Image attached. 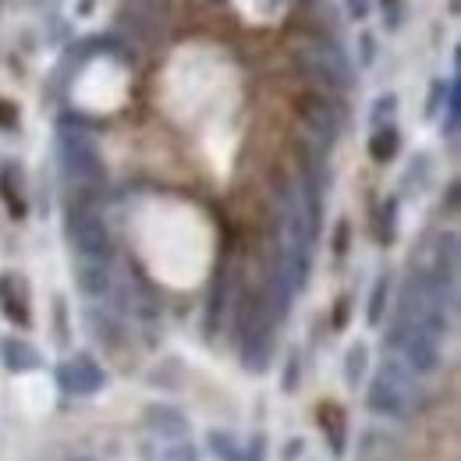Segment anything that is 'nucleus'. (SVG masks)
Wrapping results in <instances>:
<instances>
[{
    "label": "nucleus",
    "instance_id": "nucleus-1",
    "mask_svg": "<svg viewBox=\"0 0 461 461\" xmlns=\"http://www.w3.org/2000/svg\"><path fill=\"white\" fill-rule=\"evenodd\" d=\"M455 312H458V285H444L429 270H415L402 285L394 320L411 323V327H419L440 341L451 334Z\"/></svg>",
    "mask_w": 461,
    "mask_h": 461
},
{
    "label": "nucleus",
    "instance_id": "nucleus-2",
    "mask_svg": "<svg viewBox=\"0 0 461 461\" xmlns=\"http://www.w3.org/2000/svg\"><path fill=\"white\" fill-rule=\"evenodd\" d=\"M277 334V312L267 298V291L249 294L241 305V366L249 373H267L274 362V338Z\"/></svg>",
    "mask_w": 461,
    "mask_h": 461
},
{
    "label": "nucleus",
    "instance_id": "nucleus-3",
    "mask_svg": "<svg viewBox=\"0 0 461 461\" xmlns=\"http://www.w3.org/2000/svg\"><path fill=\"white\" fill-rule=\"evenodd\" d=\"M419 398V373H411L402 358H384L380 373L373 376L369 384V394L366 404L373 415H384V419H404Z\"/></svg>",
    "mask_w": 461,
    "mask_h": 461
},
{
    "label": "nucleus",
    "instance_id": "nucleus-4",
    "mask_svg": "<svg viewBox=\"0 0 461 461\" xmlns=\"http://www.w3.org/2000/svg\"><path fill=\"white\" fill-rule=\"evenodd\" d=\"M294 64L309 82H320L330 93H345L355 86V68L341 50V43L334 40H302L294 47Z\"/></svg>",
    "mask_w": 461,
    "mask_h": 461
},
{
    "label": "nucleus",
    "instance_id": "nucleus-5",
    "mask_svg": "<svg viewBox=\"0 0 461 461\" xmlns=\"http://www.w3.org/2000/svg\"><path fill=\"white\" fill-rule=\"evenodd\" d=\"M58 157H60L64 174H68L71 181H78V185H100V181L107 177L100 146H96V139L82 128V121H71V117L60 121Z\"/></svg>",
    "mask_w": 461,
    "mask_h": 461
},
{
    "label": "nucleus",
    "instance_id": "nucleus-6",
    "mask_svg": "<svg viewBox=\"0 0 461 461\" xmlns=\"http://www.w3.org/2000/svg\"><path fill=\"white\" fill-rule=\"evenodd\" d=\"M68 234H71V245L82 259H96V263H107L111 259V228L104 221V213L96 206H75L68 213Z\"/></svg>",
    "mask_w": 461,
    "mask_h": 461
},
{
    "label": "nucleus",
    "instance_id": "nucleus-7",
    "mask_svg": "<svg viewBox=\"0 0 461 461\" xmlns=\"http://www.w3.org/2000/svg\"><path fill=\"white\" fill-rule=\"evenodd\" d=\"M387 345H391V351L402 358L411 373H433L440 366V341L433 334L411 327V323L394 320V327L387 334Z\"/></svg>",
    "mask_w": 461,
    "mask_h": 461
},
{
    "label": "nucleus",
    "instance_id": "nucleus-8",
    "mask_svg": "<svg viewBox=\"0 0 461 461\" xmlns=\"http://www.w3.org/2000/svg\"><path fill=\"white\" fill-rule=\"evenodd\" d=\"M298 114L305 121L309 139H312L320 149H330V146L338 142L341 128H345V111H341V104L330 100V96H305V100L298 104Z\"/></svg>",
    "mask_w": 461,
    "mask_h": 461
},
{
    "label": "nucleus",
    "instance_id": "nucleus-9",
    "mask_svg": "<svg viewBox=\"0 0 461 461\" xmlns=\"http://www.w3.org/2000/svg\"><path fill=\"white\" fill-rule=\"evenodd\" d=\"M104 384H107L104 366L86 351L71 355L68 362L58 366V387L71 398H93L96 391H104Z\"/></svg>",
    "mask_w": 461,
    "mask_h": 461
},
{
    "label": "nucleus",
    "instance_id": "nucleus-10",
    "mask_svg": "<svg viewBox=\"0 0 461 461\" xmlns=\"http://www.w3.org/2000/svg\"><path fill=\"white\" fill-rule=\"evenodd\" d=\"M146 429L157 437V440H185L188 437V429H192V422H188V415L181 411V408H174V404H149L146 408Z\"/></svg>",
    "mask_w": 461,
    "mask_h": 461
},
{
    "label": "nucleus",
    "instance_id": "nucleus-11",
    "mask_svg": "<svg viewBox=\"0 0 461 461\" xmlns=\"http://www.w3.org/2000/svg\"><path fill=\"white\" fill-rule=\"evenodd\" d=\"M0 312H4L14 327H29V323H32L25 285H22V277H14V274H0Z\"/></svg>",
    "mask_w": 461,
    "mask_h": 461
},
{
    "label": "nucleus",
    "instance_id": "nucleus-12",
    "mask_svg": "<svg viewBox=\"0 0 461 461\" xmlns=\"http://www.w3.org/2000/svg\"><path fill=\"white\" fill-rule=\"evenodd\" d=\"M0 358L11 373H32V369L43 366V355L22 338H4L0 341Z\"/></svg>",
    "mask_w": 461,
    "mask_h": 461
},
{
    "label": "nucleus",
    "instance_id": "nucleus-13",
    "mask_svg": "<svg viewBox=\"0 0 461 461\" xmlns=\"http://www.w3.org/2000/svg\"><path fill=\"white\" fill-rule=\"evenodd\" d=\"M320 426L327 433V444H330V455L334 458H345L348 451V419L341 404H320Z\"/></svg>",
    "mask_w": 461,
    "mask_h": 461
},
{
    "label": "nucleus",
    "instance_id": "nucleus-14",
    "mask_svg": "<svg viewBox=\"0 0 461 461\" xmlns=\"http://www.w3.org/2000/svg\"><path fill=\"white\" fill-rule=\"evenodd\" d=\"M429 274L444 285H458V238L455 234H444L437 241V263Z\"/></svg>",
    "mask_w": 461,
    "mask_h": 461
},
{
    "label": "nucleus",
    "instance_id": "nucleus-15",
    "mask_svg": "<svg viewBox=\"0 0 461 461\" xmlns=\"http://www.w3.org/2000/svg\"><path fill=\"white\" fill-rule=\"evenodd\" d=\"M398 149H402V131L394 128V121L373 128V135H369V157L376 164H391L398 157Z\"/></svg>",
    "mask_w": 461,
    "mask_h": 461
},
{
    "label": "nucleus",
    "instance_id": "nucleus-16",
    "mask_svg": "<svg viewBox=\"0 0 461 461\" xmlns=\"http://www.w3.org/2000/svg\"><path fill=\"white\" fill-rule=\"evenodd\" d=\"M78 288L86 291V294H104V291L111 288V270H107V263L82 259V267H78Z\"/></svg>",
    "mask_w": 461,
    "mask_h": 461
},
{
    "label": "nucleus",
    "instance_id": "nucleus-17",
    "mask_svg": "<svg viewBox=\"0 0 461 461\" xmlns=\"http://www.w3.org/2000/svg\"><path fill=\"white\" fill-rule=\"evenodd\" d=\"M224 305H228V267H221V270H217V281H213L210 309H206V334L221 330V316H224Z\"/></svg>",
    "mask_w": 461,
    "mask_h": 461
},
{
    "label": "nucleus",
    "instance_id": "nucleus-18",
    "mask_svg": "<svg viewBox=\"0 0 461 461\" xmlns=\"http://www.w3.org/2000/svg\"><path fill=\"white\" fill-rule=\"evenodd\" d=\"M206 447L217 461H238L241 458V440L228 429H210L206 433Z\"/></svg>",
    "mask_w": 461,
    "mask_h": 461
},
{
    "label": "nucleus",
    "instance_id": "nucleus-19",
    "mask_svg": "<svg viewBox=\"0 0 461 461\" xmlns=\"http://www.w3.org/2000/svg\"><path fill=\"white\" fill-rule=\"evenodd\" d=\"M366 369H369V348L362 345V341H355V345L348 348V355H345L348 387H358V384H362V376H366Z\"/></svg>",
    "mask_w": 461,
    "mask_h": 461
},
{
    "label": "nucleus",
    "instance_id": "nucleus-20",
    "mask_svg": "<svg viewBox=\"0 0 461 461\" xmlns=\"http://www.w3.org/2000/svg\"><path fill=\"white\" fill-rule=\"evenodd\" d=\"M376 238H380V245H391L398 238V199L394 195L376 213Z\"/></svg>",
    "mask_w": 461,
    "mask_h": 461
},
{
    "label": "nucleus",
    "instance_id": "nucleus-21",
    "mask_svg": "<svg viewBox=\"0 0 461 461\" xmlns=\"http://www.w3.org/2000/svg\"><path fill=\"white\" fill-rule=\"evenodd\" d=\"M387 294H391V277L384 274V277H376V285H373V298H369V312H366V320H369V327H380V323H384V309H387Z\"/></svg>",
    "mask_w": 461,
    "mask_h": 461
},
{
    "label": "nucleus",
    "instance_id": "nucleus-22",
    "mask_svg": "<svg viewBox=\"0 0 461 461\" xmlns=\"http://www.w3.org/2000/svg\"><path fill=\"white\" fill-rule=\"evenodd\" d=\"M458 124H461V86L458 78L447 82V121H444V135L455 139L458 135Z\"/></svg>",
    "mask_w": 461,
    "mask_h": 461
},
{
    "label": "nucleus",
    "instance_id": "nucleus-23",
    "mask_svg": "<svg viewBox=\"0 0 461 461\" xmlns=\"http://www.w3.org/2000/svg\"><path fill=\"white\" fill-rule=\"evenodd\" d=\"M0 192H4L7 206H11V213L22 217L25 213V199H22V188H14V167H7V171L0 174Z\"/></svg>",
    "mask_w": 461,
    "mask_h": 461
},
{
    "label": "nucleus",
    "instance_id": "nucleus-24",
    "mask_svg": "<svg viewBox=\"0 0 461 461\" xmlns=\"http://www.w3.org/2000/svg\"><path fill=\"white\" fill-rule=\"evenodd\" d=\"M267 455H270V440H267V433H256L249 444H241L238 461H267Z\"/></svg>",
    "mask_w": 461,
    "mask_h": 461
},
{
    "label": "nucleus",
    "instance_id": "nucleus-25",
    "mask_svg": "<svg viewBox=\"0 0 461 461\" xmlns=\"http://www.w3.org/2000/svg\"><path fill=\"white\" fill-rule=\"evenodd\" d=\"M398 111V96H380L376 100V107H373V128H380V124H391V117Z\"/></svg>",
    "mask_w": 461,
    "mask_h": 461
},
{
    "label": "nucleus",
    "instance_id": "nucleus-26",
    "mask_svg": "<svg viewBox=\"0 0 461 461\" xmlns=\"http://www.w3.org/2000/svg\"><path fill=\"white\" fill-rule=\"evenodd\" d=\"M18 128V107L11 100H0V131H14Z\"/></svg>",
    "mask_w": 461,
    "mask_h": 461
},
{
    "label": "nucleus",
    "instance_id": "nucleus-27",
    "mask_svg": "<svg viewBox=\"0 0 461 461\" xmlns=\"http://www.w3.org/2000/svg\"><path fill=\"white\" fill-rule=\"evenodd\" d=\"M348 238H351V228H348V221H341V224H338V230H334V256H345Z\"/></svg>",
    "mask_w": 461,
    "mask_h": 461
},
{
    "label": "nucleus",
    "instance_id": "nucleus-28",
    "mask_svg": "<svg viewBox=\"0 0 461 461\" xmlns=\"http://www.w3.org/2000/svg\"><path fill=\"white\" fill-rule=\"evenodd\" d=\"M345 4H348V14L358 18V22L373 14V0H345Z\"/></svg>",
    "mask_w": 461,
    "mask_h": 461
},
{
    "label": "nucleus",
    "instance_id": "nucleus-29",
    "mask_svg": "<svg viewBox=\"0 0 461 461\" xmlns=\"http://www.w3.org/2000/svg\"><path fill=\"white\" fill-rule=\"evenodd\" d=\"M384 11H387V14H384V18H387V25L394 29V25L402 22V0H384Z\"/></svg>",
    "mask_w": 461,
    "mask_h": 461
},
{
    "label": "nucleus",
    "instance_id": "nucleus-30",
    "mask_svg": "<svg viewBox=\"0 0 461 461\" xmlns=\"http://www.w3.org/2000/svg\"><path fill=\"white\" fill-rule=\"evenodd\" d=\"M348 305H351V298H341L338 302V309H334V330H345V323H348Z\"/></svg>",
    "mask_w": 461,
    "mask_h": 461
},
{
    "label": "nucleus",
    "instance_id": "nucleus-31",
    "mask_svg": "<svg viewBox=\"0 0 461 461\" xmlns=\"http://www.w3.org/2000/svg\"><path fill=\"white\" fill-rule=\"evenodd\" d=\"M294 376H298V351L291 355V362H288V376H285V391H294Z\"/></svg>",
    "mask_w": 461,
    "mask_h": 461
},
{
    "label": "nucleus",
    "instance_id": "nucleus-32",
    "mask_svg": "<svg viewBox=\"0 0 461 461\" xmlns=\"http://www.w3.org/2000/svg\"><path fill=\"white\" fill-rule=\"evenodd\" d=\"M302 451H305V440H298V437H294V440H288V447H285V461H294Z\"/></svg>",
    "mask_w": 461,
    "mask_h": 461
},
{
    "label": "nucleus",
    "instance_id": "nucleus-33",
    "mask_svg": "<svg viewBox=\"0 0 461 461\" xmlns=\"http://www.w3.org/2000/svg\"><path fill=\"white\" fill-rule=\"evenodd\" d=\"M447 210L451 213L458 210V181H451V188H447Z\"/></svg>",
    "mask_w": 461,
    "mask_h": 461
},
{
    "label": "nucleus",
    "instance_id": "nucleus-34",
    "mask_svg": "<svg viewBox=\"0 0 461 461\" xmlns=\"http://www.w3.org/2000/svg\"><path fill=\"white\" fill-rule=\"evenodd\" d=\"M451 7H458V0H451Z\"/></svg>",
    "mask_w": 461,
    "mask_h": 461
}]
</instances>
